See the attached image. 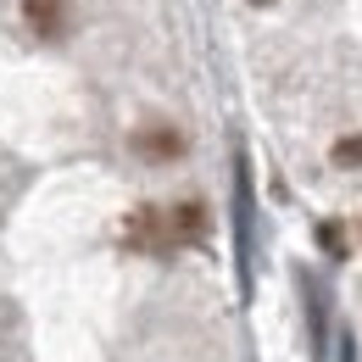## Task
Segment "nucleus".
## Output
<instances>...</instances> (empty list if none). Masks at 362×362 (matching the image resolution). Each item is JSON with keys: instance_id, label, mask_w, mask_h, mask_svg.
I'll return each mask as SVG.
<instances>
[{"instance_id": "5", "label": "nucleus", "mask_w": 362, "mask_h": 362, "mask_svg": "<svg viewBox=\"0 0 362 362\" xmlns=\"http://www.w3.org/2000/svg\"><path fill=\"white\" fill-rule=\"evenodd\" d=\"M329 162H334V168H362V134H346V139H334Z\"/></svg>"}, {"instance_id": "3", "label": "nucleus", "mask_w": 362, "mask_h": 362, "mask_svg": "<svg viewBox=\"0 0 362 362\" xmlns=\"http://www.w3.org/2000/svg\"><path fill=\"white\" fill-rule=\"evenodd\" d=\"M23 23H28L40 40H62L67 23H73V6H67V0H23Z\"/></svg>"}, {"instance_id": "6", "label": "nucleus", "mask_w": 362, "mask_h": 362, "mask_svg": "<svg viewBox=\"0 0 362 362\" xmlns=\"http://www.w3.org/2000/svg\"><path fill=\"white\" fill-rule=\"evenodd\" d=\"M317 245L329 257H346V223H317Z\"/></svg>"}, {"instance_id": "2", "label": "nucleus", "mask_w": 362, "mask_h": 362, "mask_svg": "<svg viewBox=\"0 0 362 362\" xmlns=\"http://www.w3.org/2000/svg\"><path fill=\"white\" fill-rule=\"evenodd\" d=\"M123 245H129V251H168V245H173L168 212H162V206H134L129 223H123Z\"/></svg>"}, {"instance_id": "7", "label": "nucleus", "mask_w": 362, "mask_h": 362, "mask_svg": "<svg viewBox=\"0 0 362 362\" xmlns=\"http://www.w3.org/2000/svg\"><path fill=\"white\" fill-rule=\"evenodd\" d=\"M245 6H273V0H245Z\"/></svg>"}, {"instance_id": "4", "label": "nucleus", "mask_w": 362, "mask_h": 362, "mask_svg": "<svg viewBox=\"0 0 362 362\" xmlns=\"http://www.w3.org/2000/svg\"><path fill=\"white\" fill-rule=\"evenodd\" d=\"M168 228H173V245H201V240L212 234V212H206V201H179V206L168 212Z\"/></svg>"}, {"instance_id": "1", "label": "nucleus", "mask_w": 362, "mask_h": 362, "mask_svg": "<svg viewBox=\"0 0 362 362\" xmlns=\"http://www.w3.org/2000/svg\"><path fill=\"white\" fill-rule=\"evenodd\" d=\"M129 151H134L139 162H179L184 151H189V139L173 123H139L134 134H129Z\"/></svg>"}]
</instances>
